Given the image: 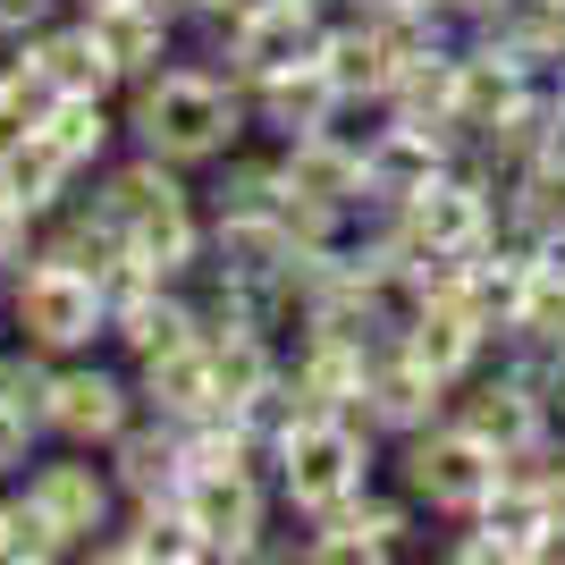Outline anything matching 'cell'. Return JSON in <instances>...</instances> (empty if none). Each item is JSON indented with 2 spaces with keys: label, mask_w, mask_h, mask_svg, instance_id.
I'll return each mask as SVG.
<instances>
[{
  "label": "cell",
  "mask_w": 565,
  "mask_h": 565,
  "mask_svg": "<svg viewBox=\"0 0 565 565\" xmlns=\"http://www.w3.org/2000/svg\"><path fill=\"white\" fill-rule=\"evenodd\" d=\"M254 127V102L228 68H178L161 60L127 85V136L136 152H161L169 169H220Z\"/></svg>",
  "instance_id": "obj_1"
},
{
  "label": "cell",
  "mask_w": 565,
  "mask_h": 565,
  "mask_svg": "<svg viewBox=\"0 0 565 565\" xmlns=\"http://www.w3.org/2000/svg\"><path fill=\"white\" fill-rule=\"evenodd\" d=\"M94 203L118 220V228H127L136 262H152L161 279H186V270H203V236H212V220H203V203H194L186 169H169L161 152L102 161Z\"/></svg>",
  "instance_id": "obj_2"
},
{
  "label": "cell",
  "mask_w": 565,
  "mask_h": 565,
  "mask_svg": "<svg viewBox=\"0 0 565 565\" xmlns=\"http://www.w3.org/2000/svg\"><path fill=\"white\" fill-rule=\"evenodd\" d=\"M372 465H380V439L354 423V414H305V423L279 439V456H270V481H279V498L312 523V515H330V507L372 490Z\"/></svg>",
  "instance_id": "obj_3"
},
{
  "label": "cell",
  "mask_w": 565,
  "mask_h": 565,
  "mask_svg": "<svg viewBox=\"0 0 565 565\" xmlns=\"http://www.w3.org/2000/svg\"><path fill=\"white\" fill-rule=\"evenodd\" d=\"M9 330L43 354H94V338H110V287L76 262L34 254L9 270Z\"/></svg>",
  "instance_id": "obj_4"
},
{
  "label": "cell",
  "mask_w": 565,
  "mask_h": 565,
  "mask_svg": "<svg viewBox=\"0 0 565 565\" xmlns=\"http://www.w3.org/2000/svg\"><path fill=\"white\" fill-rule=\"evenodd\" d=\"M397 481L405 498L423 507V515L439 523H465L481 498L507 481V456L490 448V439H472L456 414H439L430 430H414V439H397Z\"/></svg>",
  "instance_id": "obj_5"
},
{
  "label": "cell",
  "mask_w": 565,
  "mask_h": 565,
  "mask_svg": "<svg viewBox=\"0 0 565 565\" xmlns=\"http://www.w3.org/2000/svg\"><path fill=\"white\" fill-rule=\"evenodd\" d=\"M178 515L194 523L203 557H262L270 481H262V465H194L186 490H178Z\"/></svg>",
  "instance_id": "obj_6"
},
{
  "label": "cell",
  "mask_w": 565,
  "mask_h": 565,
  "mask_svg": "<svg viewBox=\"0 0 565 565\" xmlns=\"http://www.w3.org/2000/svg\"><path fill=\"white\" fill-rule=\"evenodd\" d=\"M18 498H25V507H34V515H43L68 548H94L102 532L118 523V507H127V498H118V481H110V465H94V448L34 456Z\"/></svg>",
  "instance_id": "obj_7"
},
{
  "label": "cell",
  "mask_w": 565,
  "mask_h": 565,
  "mask_svg": "<svg viewBox=\"0 0 565 565\" xmlns=\"http://www.w3.org/2000/svg\"><path fill=\"white\" fill-rule=\"evenodd\" d=\"M143 414L136 397V372H110V363H85V354H60V372H51V414H43V439L60 448H110L118 430Z\"/></svg>",
  "instance_id": "obj_8"
},
{
  "label": "cell",
  "mask_w": 565,
  "mask_h": 565,
  "mask_svg": "<svg viewBox=\"0 0 565 565\" xmlns=\"http://www.w3.org/2000/svg\"><path fill=\"white\" fill-rule=\"evenodd\" d=\"M465 152V127L456 118H405L388 110L372 127V143H363V186H372V212H397V203H414V194L439 178V169Z\"/></svg>",
  "instance_id": "obj_9"
},
{
  "label": "cell",
  "mask_w": 565,
  "mask_h": 565,
  "mask_svg": "<svg viewBox=\"0 0 565 565\" xmlns=\"http://www.w3.org/2000/svg\"><path fill=\"white\" fill-rule=\"evenodd\" d=\"M448 414L472 430V439H490L498 456H523L532 439H548V423H557V414H548V397H541V380L523 372V363H507V354H490V363L456 388Z\"/></svg>",
  "instance_id": "obj_10"
},
{
  "label": "cell",
  "mask_w": 565,
  "mask_h": 565,
  "mask_svg": "<svg viewBox=\"0 0 565 565\" xmlns=\"http://www.w3.org/2000/svg\"><path fill=\"white\" fill-rule=\"evenodd\" d=\"M448 380L439 372H423V363H414V354L397 347V338H388V347L372 354V372H363V397H354V423L372 430V439H388V448H397V439H414V430H430L439 423V414H448Z\"/></svg>",
  "instance_id": "obj_11"
},
{
  "label": "cell",
  "mask_w": 565,
  "mask_h": 565,
  "mask_svg": "<svg viewBox=\"0 0 565 565\" xmlns=\"http://www.w3.org/2000/svg\"><path fill=\"white\" fill-rule=\"evenodd\" d=\"M557 523V507H548V490L541 481H498L481 507L465 515V541H448V557L456 565H532L541 557V532Z\"/></svg>",
  "instance_id": "obj_12"
},
{
  "label": "cell",
  "mask_w": 565,
  "mask_h": 565,
  "mask_svg": "<svg viewBox=\"0 0 565 565\" xmlns=\"http://www.w3.org/2000/svg\"><path fill=\"white\" fill-rule=\"evenodd\" d=\"M414 532H423V507L414 498H347V507H330V515H312L305 532V557L312 565H380V557H405L414 548Z\"/></svg>",
  "instance_id": "obj_13"
},
{
  "label": "cell",
  "mask_w": 565,
  "mask_h": 565,
  "mask_svg": "<svg viewBox=\"0 0 565 565\" xmlns=\"http://www.w3.org/2000/svg\"><path fill=\"white\" fill-rule=\"evenodd\" d=\"M532 94H548V85L523 68V60L498 43V34H465V51H456V94H448V118L465 127V143L490 136L498 118H515Z\"/></svg>",
  "instance_id": "obj_14"
},
{
  "label": "cell",
  "mask_w": 565,
  "mask_h": 565,
  "mask_svg": "<svg viewBox=\"0 0 565 565\" xmlns=\"http://www.w3.org/2000/svg\"><path fill=\"white\" fill-rule=\"evenodd\" d=\"M102 456H110V481H118L127 507H169V498L186 490V472H194L186 465V430L161 423V414H136Z\"/></svg>",
  "instance_id": "obj_15"
},
{
  "label": "cell",
  "mask_w": 565,
  "mask_h": 565,
  "mask_svg": "<svg viewBox=\"0 0 565 565\" xmlns=\"http://www.w3.org/2000/svg\"><path fill=\"white\" fill-rule=\"evenodd\" d=\"M279 178L287 203H330V212H372V186H363V143L312 127V136L279 143Z\"/></svg>",
  "instance_id": "obj_16"
},
{
  "label": "cell",
  "mask_w": 565,
  "mask_h": 565,
  "mask_svg": "<svg viewBox=\"0 0 565 565\" xmlns=\"http://www.w3.org/2000/svg\"><path fill=\"white\" fill-rule=\"evenodd\" d=\"M136 397H143V414H161V423H203V414H220L212 338H186V347H169V354H143L136 363Z\"/></svg>",
  "instance_id": "obj_17"
},
{
  "label": "cell",
  "mask_w": 565,
  "mask_h": 565,
  "mask_svg": "<svg viewBox=\"0 0 565 565\" xmlns=\"http://www.w3.org/2000/svg\"><path fill=\"white\" fill-rule=\"evenodd\" d=\"M85 25L110 43L127 85L152 76L161 60H178V9H169V0H85Z\"/></svg>",
  "instance_id": "obj_18"
},
{
  "label": "cell",
  "mask_w": 565,
  "mask_h": 565,
  "mask_svg": "<svg viewBox=\"0 0 565 565\" xmlns=\"http://www.w3.org/2000/svg\"><path fill=\"white\" fill-rule=\"evenodd\" d=\"M25 60L51 76V94H102L110 102L127 76H118V60H110V43H102L94 25H85V9L76 18H51L34 43H25Z\"/></svg>",
  "instance_id": "obj_19"
},
{
  "label": "cell",
  "mask_w": 565,
  "mask_h": 565,
  "mask_svg": "<svg viewBox=\"0 0 565 565\" xmlns=\"http://www.w3.org/2000/svg\"><path fill=\"white\" fill-rule=\"evenodd\" d=\"M245 102H254V127H270L279 143H296V136H312V127H330L338 85L321 76V60H296V68H279V76H254Z\"/></svg>",
  "instance_id": "obj_20"
},
{
  "label": "cell",
  "mask_w": 565,
  "mask_h": 565,
  "mask_svg": "<svg viewBox=\"0 0 565 565\" xmlns=\"http://www.w3.org/2000/svg\"><path fill=\"white\" fill-rule=\"evenodd\" d=\"M76 178H85V169H76L68 152L43 136V127H34L25 143H9V152H0V186H9V203H18L34 228H43L60 203H76Z\"/></svg>",
  "instance_id": "obj_21"
},
{
  "label": "cell",
  "mask_w": 565,
  "mask_h": 565,
  "mask_svg": "<svg viewBox=\"0 0 565 565\" xmlns=\"http://www.w3.org/2000/svg\"><path fill=\"white\" fill-rule=\"evenodd\" d=\"M118 127H127V118H110V102H102V94H60V102H51V118H43V136L60 143L76 169H102V161H110Z\"/></svg>",
  "instance_id": "obj_22"
},
{
  "label": "cell",
  "mask_w": 565,
  "mask_h": 565,
  "mask_svg": "<svg viewBox=\"0 0 565 565\" xmlns=\"http://www.w3.org/2000/svg\"><path fill=\"white\" fill-rule=\"evenodd\" d=\"M279 203H287L279 152H270V161L228 152V161H220V186H212V212H203V220H279Z\"/></svg>",
  "instance_id": "obj_23"
},
{
  "label": "cell",
  "mask_w": 565,
  "mask_h": 565,
  "mask_svg": "<svg viewBox=\"0 0 565 565\" xmlns=\"http://www.w3.org/2000/svg\"><path fill=\"white\" fill-rule=\"evenodd\" d=\"M51 372H60V354H43V347H25V338H18V347L0 354V397L43 423V414H51Z\"/></svg>",
  "instance_id": "obj_24"
},
{
  "label": "cell",
  "mask_w": 565,
  "mask_h": 565,
  "mask_svg": "<svg viewBox=\"0 0 565 565\" xmlns=\"http://www.w3.org/2000/svg\"><path fill=\"white\" fill-rule=\"evenodd\" d=\"M51 557H68V541L25 498H0V565H51Z\"/></svg>",
  "instance_id": "obj_25"
},
{
  "label": "cell",
  "mask_w": 565,
  "mask_h": 565,
  "mask_svg": "<svg viewBox=\"0 0 565 565\" xmlns=\"http://www.w3.org/2000/svg\"><path fill=\"white\" fill-rule=\"evenodd\" d=\"M34 439H43V423H34V414H18V405L0 397V481L34 465Z\"/></svg>",
  "instance_id": "obj_26"
},
{
  "label": "cell",
  "mask_w": 565,
  "mask_h": 565,
  "mask_svg": "<svg viewBox=\"0 0 565 565\" xmlns=\"http://www.w3.org/2000/svg\"><path fill=\"white\" fill-rule=\"evenodd\" d=\"M25 262H34V220H25L18 203H9V186H0V279L25 270Z\"/></svg>",
  "instance_id": "obj_27"
},
{
  "label": "cell",
  "mask_w": 565,
  "mask_h": 565,
  "mask_svg": "<svg viewBox=\"0 0 565 565\" xmlns=\"http://www.w3.org/2000/svg\"><path fill=\"white\" fill-rule=\"evenodd\" d=\"M60 18V0H0V43H34Z\"/></svg>",
  "instance_id": "obj_28"
},
{
  "label": "cell",
  "mask_w": 565,
  "mask_h": 565,
  "mask_svg": "<svg viewBox=\"0 0 565 565\" xmlns=\"http://www.w3.org/2000/svg\"><path fill=\"white\" fill-rule=\"evenodd\" d=\"M507 9H515V0H439V18H448L456 34H490Z\"/></svg>",
  "instance_id": "obj_29"
},
{
  "label": "cell",
  "mask_w": 565,
  "mask_h": 565,
  "mask_svg": "<svg viewBox=\"0 0 565 565\" xmlns=\"http://www.w3.org/2000/svg\"><path fill=\"white\" fill-rule=\"evenodd\" d=\"M541 397H548V414L565 423V347H557V354L541 363Z\"/></svg>",
  "instance_id": "obj_30"
},
{
  "label": "cell",
  "mask_w": 565,
  "mask_h": 565,
  "mask_svg": "<svg viewBox=\"0 0 565 565\" xmlns=\"http://www.w3.org/2000/svg\"><path fill=\"white\" fill-rule=\"evenodd\" d=\"M169 9H178V18H212V25H220V18L236 9V0H169Z\"/></svg>",
  "instance_id": "obj_31"
},
{
  "label": "cell",
  "mask_w": 565,
  "mask_h": 565,
  "mask_svg": "<svg viewBox=\"0 0 565 565\" xmlns=\"http://www.w3.org/2000/svg\"><path fill=\"white\" fill-rule=\"evenodd\" d=\"M338 9H363V18H372V9H414V0H338ZM430 9H439V0H430Z\"/></svg>",
  "instance_id": "obj_32"
},
{
  "label": "cell",
  "mask_w": 565,
  "mask_h": 565,
  "mask_svg": "<svg viewBox=\"0 0 565 565\" xmlns=\"http://www.w3.org/2000/svg\"><path fill=\"white\" fill-rule=\"evenodd\" d=\"M548 152H557V161H565V110H557V127H548Z\"/></svg>",
  "instance_id": "obj_33"
}]
</instances>
